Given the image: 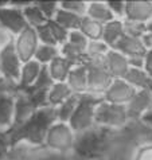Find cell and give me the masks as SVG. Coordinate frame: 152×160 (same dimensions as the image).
<instances>
[{
    "mask_svg": "<svg viewBox=\"0 0 152 160\" xmlns=\"http://www.w3.org/2000/svg\"><path fill=\"white\" fill-rule=\"evenodd\" d=\"M37 30V34H38V38H39V42L41 44H50V46H58V43L54 38V34H53V30H51V26L50 23H44L43 26H39V27L35 28Z\"/></svg>",
    "mask_w": 152,
    "mask_h": 160,
    "instance_id": "d6a6232c",
    "label": "cell"
},
{
    "mask_svg": "<svg viewBox=\"0 0 152 160\" xmlns=\"http://www.w3.org/2000/svg\"><path fill=\"white\" fill-rule=\"evenodd\" d=\"M90 18L92 20H96L101 24H106L116 19L114 15L112 14L109 10L106 2H100V0H94V2H88V8H86V15Z\"/></svg>",
    "mask_w": 152,
    "mask_h": 160,
    "instance_id": "44dd1931",
    "label": "cell"
},
{
    "mask_svg": "<svg viewBox=\"0 0 152 160\" xmlns=\"http://www.w3.org/2000/svg\"><path fill=\"white\" fill-rule=\"evenodd\" d=\"M79 31L88 38L89 42L92 41H101L102 31H104V24L98 23L96 20H92L90 18L84 16L79 24Z\"/></svg>",
    "mask_w": 152,
    "mask_h": 160,
    "instance_id": "d4e9b609",
    "label": "cell"
},
{
    "mask_svg": "<svg viewBox=\"0 0 152 160\" xmlns=\"http://www.w3.org/2000/svg\"><path fill=\"white\" fill-rule=\"evenodd\" d=\"M15 89H0V131L8 132L14 125Z\"/></svg>",
    "mask_w": 152,
    "mask_h": 160,
    "instance_id": "4fadbf2b",
    "label": "cell"
},
{
    "mask_svg": "<svg viewBox=\"0 0 152 160\" xmlns=\"http://www.w3.org/2000/svg\"><path fill=\"white\" fill-rule=\"evenodd\" d=\"M22 61L15 50L14 41L0 48V78L16 89L22 72Z\"/></svg>",
    "mask_w": 152,
    "mask_h": 160,
    "instance_id": "8992f818",
    "label": "cell"
},
{
    "mask_svg": "<svg viewBox=\"0 0 152 160\" xmlns=\"http://www.w3.org/2000/svg\"><path fill=\"white\" fill-rule=\"evenodd\" d=\"M75 137L77 133L68 122L55 121L47 132L42 149L57 155H73Z\"/></svg>",
    "mask_w": 152,
    "mask_h": 160,
    "instance_id": "3957f363",
    "label": "cell"
},
{
    "mask_svg": "<svg viewBox=\"0 0 152 160\" xmlns=\"http://www.w3.org/2000/svg\"><path fill=\"white\" fill-rule=\"evenodd\" d=\"M85 65L88 66V93L102 97L113 78L105 69L102 61L86 62Z\"/></svg>",
    "mask_w": 152,
    "mask_h": 160,
    "instance_id": "52a82bcc",
    "label": "cell"
},
{
    "mask_svg": "<svg viewBox=\"0 0 152 160\" xmlns=\"http://www.w3.org/2000/svg\"><path fill=\"white\" fill-rule=\"evenodd\" d=\"M151 106H152V92L137 90L136 94L132 97V100L125 105L131 122L132 121L139 122V120L144 116Z\"/></svg>",
    "mask_w": 152,
    "mask_h": 160,
    "instance_id": "9a60e30c",
    "label": "cell"
},
{
    "mask_svg": "<svg viewBox=\"0 0 152 160\" xmlns=\"http://www.w3.org/2000/svg\"><path fill=\"white\" fill-rule=\"evenodd\" d=\"M74 93L71 92V89L69 88V85L66 82H54L50 89L47 92V102H48V106L51 108H57L61 104L70 98Z\"/></svg>",
    "mask_w": 152,
    "mask_h": 160,
    "instance_id": "cb8c5ba5",
    "label": "cell"
},
{
    "mask_svg": "<svg viewBox=\"0 0 152 160\" xmlns=\"http://www.w3.org/2000/svg\"><path fill=\"white\" fill-rule=\"evenodd\" d=\"M139 124H140L143 128H145L147 131L152 132V106L147 110V113L144 114V116L139 120Z\"/></svg>",
    "mask_w": 152,
    "mask_h": 160,
    "instance_id": "f35d334b",
    "label": "cell"
},
{
    "mask_svg": "<svg viewBox=\"0 0 152 160\" xmlns=\"http://www.w3.org/2000/svg\"><path fill=\"white\" fill-rule=\"evenodd\" d=\"M89 41L79 30L71 31L69 34L68 42L59 47L61 55L71 61L74 65L86 63V48Z\"/></svg>",
    "mask_w": 152,
    "mask_h": 160,
    "instance_id": "ba28073f",
    "label": "cell"
},
{
    "mask_svg": "<svg viewBox=\"0 0 152 160\" xmlns=\"http://www.w3.org/2000/svg\"><path fill=\"white\" fill-rule=\"evenodd\" d=\"M144 42L148 46V48H152V20L145 26V35H144Z\"/></svg>",
    "mask_w": 152,
    "mask_h": 160,
    "instance_id": "60d3db41",
    "label": "cell"
},
{
    "mask_svg": "<svg viewBox=\"0 0 152 160\" xmlns=\"http://www.w3.org/2000/svg\"><path fill=\"white\" fill-rule=\"evenodd\" d=\"M105 69L108 70V73L112 75V78H124L125 74L129 70V61L124 54H121L120 51L110 48L106 52V55L102 59Z\"/></svg>",
    "mask_w": 152,
    "mask_h": 160,
    "instance_id": "e0dca14e",
    "label": "cell"
},
{
    "mask_svg": "<svg viewBox=\"0 0 152 160\" xmlns=\"http://www.w3.org/2000/svg\"><path fill=\"white\" fill-rule=\"evenodd\" d=\"M61 55V50L57 46H50V44H39L37 54H35V61H38L42 66H48L57 57Z\"/></svg>",
    "mask_w": 152,
    "mask_h": 160,
    "instance_id": "f1b7e54d",
    "label": "cell"
},
{
    "mask_svg": "<svg viewBox=\"0 0 152 160\" xmlns=\"http://www.w3.org/2000/svg\"><path fill=\"white\" fill-rule=\"evenodd\" d=\"M136 89L131 86L124 78H116L102 94V100L116 105H127L136 94Z\"/></svg>",
    "mask_w": 152,
    "mask_h": 160,
    "instance_id": "8fae6325",
    "label": "cell"
},
{
    "mask_svg": "<svg viewBox=\"0 0 152 160\" xmlns=\"http://www.w3.org/2000/svg\"><path fill=\"white\" fill-rule=\"evenodd\" d=\"M129 160H152V139L143 140L133 147Z\"/></svg>",
    "mask_w": 152,
    "mask_h": 160,
    "instance_id": "4dcf8cb0",
    "label": "cell"
},
{
    "mask_svg": "<svg viewBox=\"0 0 152 160\" xmlns=\"http://www.w3.org/2000/svg\"><path fill=\"white\" fill-rule=\"evenodd\" d=\"M144 70L152 77V48L147 51V54L144 57Z\"/></svg>",
    "mask_w": 152,
    "mask_h": 160,
    "instance_id": "ab89813d",
    "label": "cell"
},
{
    "mask_svg": "<svg viewBox=\"0 0 152 160\" xmlns=\"http://www.w3.org/2000/svg\"><path fill=\"white\" fill-rule=\"evenodd\" d=\"M57 121L55 109L51 106L42 108L34 113V116L27 120L20 127L8 131L12 149L15 148H30L42 149L44 139L50 127Z\"/></svg>",
    "mask_w": 152,
    "mask_h": 160,
    "instance_id": "6da1fadb",
    "label": "cell"
},
{
    "mask_svg": "<svg viewBox=\"0 0 152 160\" xmlns=\"http://www.w3.org/2000/svg\"><path fill=\"white\" fill-rule=\"evenodd\" d=\"M78 104V96L77 94H73L70 98L66 100L63 104H61L59 106H57L55 109V118L57 121L59 122H68L70 121L71 116H73L74 110H75V106Z\"/></svg>",
    "mask_w": 152,
    "mask_h": 160,
    "instance_id": "4316f807",
    "label": "cell"
},
{
    "mask_svg": "<svg viewBox=\"0 0 152 160\" xmlns=\"http://www.w3.org/2000/svg\"><path fill=\"white\" fill-rule=\"evenodd\" d=\"M101 98L102 97L90 94V93L78 96V104L69 121L70 128L75 133H81L96 127V108L100 104Z\"/></svg>",
    "mask_w": 152,
    "mask_h": 160,
    "instance_id": "277c9868",
    "label": "cell"
},
{
    "mask_svg": "<svg viewBox=\"0 0 152 160\" xmlns=\"http://www.w3.org/2000/svg\"><path fill=\"white\" fill-rule=\"evenodd\" d=\"M59 7L62 10L73 12L78 16H85L86 15L88 2H85V0H65V2H59Z\"/></svg>",
    "mask_w": 152,
    "mask_h": 160,
    "instance_id": "1f68e13d",
    "label": "cell"
},
{
    "mask_svg": "<svg viewBox=\"0 0 152 160\" xmlns=\"http://www.w3.org/2000/svg\"><path fill=\"white\" fill-rule=\"evenodd\" d=\"M124 79L136 90H149L152 92V77L144 69L129 68Z\"/></svg>",
    "mask_w": 152,
    "mask_h": 160,
    "instance_id": "603a6c76",
    "label": "cell"
},
{
    "mask_svg": "<svg viewBox=\"0 0 152 160\" xmlns=\"http://www.w3.org/2000/svg\"><path fill=\"white\" fill-rule=\"evenodd\" d=\"M12 147L10 141V135L6 131H0V160H10Z\"/></svg>",
    "mask_w": 152,
    "mask_h": 160,
    "instance_id": "d590c367",
    "label": "cell"
},
{
    "mask_svg": "<svg viewBox=\"0 0 152 160\" xmlns=\"http://www.w3.org/2000/svg\"><path fill=\"white\" fill-rule=\"evenodd\" d=\"M23 14H24V18L27 20V24L30 27H34L37 28L39 26H43L44 23H47V19L46 16L42 14V11L39 10V7L37 6L35 2H31L27 7L23 10Z\"/></svg>",
    "mask_w": 152,
    "mask_h": 160,
    "instance_id": "83f0119b",
    "label": "cell"
},
{
    "mask_svg": "<svg viewBox=\"0 0 152 160\" xmlns=\"http://www.w3.org/2000/svg\"><path fill=\"white\" fill-rule=\"evenodd\" d=\"M39 44L41 42H39L37 30L30 26H27L22 32L14 37V46L22 63H27L35 58Z\"/></svg>",
    "mask_w": 152,
    "mask_h": 160,
    "instance_id": "9c48e42d",
    "label": "cell"
},
{
    "mask_svg": "<svg viewBox=\"0 0 152 160\" xmlns=\"http://www.w3.org/2000/svg\"><path fill=\"white\" fill-rule=\"evenodd\" d=\"M117 133L116 131L97 125L77 133L73 158L75 160H102L110 156V148Z\"/></svg>",
    "mask_w": 152,
    "mask_h": 160,
    "instance_id": "7a4b0ae2",
    "label": "cell"
},
{
    "mask_svg": "<svg viewBox=\"0 0 152 160\" xmlns=\"http://www.w3.org/2000/svg\"><path fill=\"white\" fill-rule=\"evenodd\" d=\"M66 83L71 89V92L77 96L88 93V66L75 65L68 77Z\"/></svg>",
    "mask_w": 152,
    "mask_h": 160,
    "instance_id": "d6986e66",
    "label": "cell"
},
{
    "mask_svg": "<svg viewBox=\"0 0 152 160\" xmlns=\"http://www.w3.org/2000/svg\"><path fill=\"white\" fill-rule=\"evenodd\" d=\"M42 151V153H39L35 156L34 160H75L73 158V155H57V153H51V152H46Z\"/></svg>",
    "mask_w": 152,
    "mask_h": 160,
    "instance_id": "74e56055",
    "label": "cell"
},
{
    "mask_svg": "<svg viewBox=\"0 0 152 160\" xmlns=\"http://www.w3.org/2000/svg\"><path fill=\"white\" fill-rule=\"evenodd\" d=\"M82 18L84 16H78V15L73 14V12L62 10L59 7V10H58L57 15L54 18V22H57L61 27H63L65 30H68L69 32H71V31L79 30V24H81Z\"/></svg>",
    "mask_w": 152,
    "mask_h": 160,
    "instance_id": "484cf974",
    "label": "cell"
},
{
    "mask_svg": "<svg viewBox=\"0 0 152 160\" xmlns=\"http://www.w3.org/2000/svg\"><path fill=\"white\" fill-rule=\"evenodd\" d=\"M74 66L75 65L71 61L65 58L63 55H59L47 66V69H48V73H50L54 82H66L71 69H73Z\"/></svg>",
    "mask_w": 152,
    "mask_h": 160,
    "instance_id": "7402d4cb",
    "label": "cell"
},
{
    "mask_svg": "<svg viewBox=\"0 0 152 160\" xmlns=\"http://www.w3.org/2000/svg\"><path fill=\"white\" fill-rule=\"evenodd\" d=\"M39 110L37 105L33 102V100L26 94L24 92H16V98H15V116H14V125L11 129L20 127L24 124L27 120H30L34 116V113ZM10 129V131H11Z\"/></svg>",
    "mask_w": 152,
    "mask_h": 160,
    "instance_id": "2e32d148",
    "label": "cell"
},
{
    "mask_svg": "<svg viewBox=\"0 0 152 160\" xmlns=\"http://www.w3.org/2000/svg\"><path fill=\"white\" fill-rule=\"evenodd\" d=\"M109 10L112 11V14L114 15L116 19H123L125 15V2H120V0H109L106 2Z\"/></svg>",
    "mask_w": 152,
    "mask_h": 160,
    "instance_id": "8d00e7d4",
    "label": "cell"
},
{
    "mask_svg": "<svg viewBox=\"0 0 152 160\" xmlns=\"http://www.w3.org/2000/svg\"><path fill=\"white\" fill-rule=\"evenodd\" d=\"M102 160H121V159H119V158H114V156H108V158H105V159H102Z\"/></svg>",
    "mask_w": 152,
    "mask_h": 160,
    "instance_id": "b9f144b4",
    "label": "cell"
},
{
    "mask_svg": "<svg viewBox=\"0 0 152 160\" xmlns=\"http://www.w3.org/2000/svg\"><path fill=\"white\" fill-rule=\"evenodd\" d=\"M110 48L102 41H92L89 42L86 48V62L102 61Z\"/></svg>",
    "mask_w": 152,
    "mask_h": 160,
    "instance_id": "f546056e",
    "label": "cell"
},
{
    "mask_svg": "<svg viewBox=\"0 0 152 160\" xmlns=\"http://www.w3.org/2000/svg\"><path fill=\"white\" fill-rule=\"evenodd\" d=\"M53 85H54V81H53L50 73H48L47 66H42V70L38 75V79L35 82V85L31 89H38V90H48Z\"/></svg>",
    "mask_w": 152,
    "mask_h": 160,
    "instance_id": "836d02e7",
    "label": "cell"
},
{
    "mask_svg": "<svg viewBox=\"0 0 152 160\" xmlns=\"http://www.w3.org/2000/svg\"><path fill=\"white\" fill-rule=\"evenodd\" d=\"M42 14L46 16L47 20H54L58 10H59V2H35Z\"/></svg>",
    "mask_w": 152,
    "mask_h": 160,
    "instance_id": "e575fe53",
    "label": "cell"
},
{
    "mask_svg": "<svg viewBox=\"0 0 152 160\" xmlns=\"http://www.w3.org/2000/svg\"><path fill=\"white\" fill-rule=\"evenodd\" d=\"M114 50L124 54L128 59H132V58H144L149 48L145 44L143 38H137V37H132V35L125 34L119 41V43L114 46Z\"/></svg>",
    "mask_w": 152,
    "mask_h": 160,
    "instance_id": "5bb4252c",
    "label": "cell"
},
{
    "mask_svg": "<svg viewBox=\"0 0 152 160\" xmlns=\"http://www.w3.org/2000/svg\"><path fill=\"white\" fill-rule=\"evenodd\" d=\"M124 20L127 23H149L152 20V0H128L125 2Z\"/></svg>",
    "mask_w": 152,
    "mask_h": 160,
    "instance_id": "7c38bea8",
    "label": "cell"
},
{
    "mask_svg": "<svg viewBox=\"0 0 152 160\" xmlns=\"http://www.w3.org/2000/svg\"><path fill=\"white\" fill-rule=\"evenodd\" d=\"M41 70H42V65L35 59L27 62V63H23L19 81H18L16 85V92H24L33 88L35 82H37Z\"/></svg>",
    "mask_w": 152,
    "mask_h": 160,
    "instance_id": "ac0fdd59",
    "label": "cell"
},
{
    "mask_svg": "<svg viewBox=\"0 0 152 160\" xmlns=\"http://www.w3.org/2000/svg\"><path fill=\"white\" fill-rule=\"evenodd\" d=\"M27 20L24 18L23 10L12 7L8 4L7 7L0 8V28L7 31L12 37H16L27 27Z\"/></svg>",
    "mask_w": 152,
    "mask_h": 160,
    "instance_id": "30bf717a",
    "label": "cell"
},
{
    "mask_svg": "<svg viewBox=\"0 0 152 160\" xmlns=\"http://www.w3.org/2000/svg\"><path fill=\"white\" fill-rule=\"evenodd\" d=\"M96 125L116 132H121L128 127L131 120L128 117L127 108L124 105H116L102 100L96 108Z\"/></svg>",
    "mask_w": 152,
    "mask_h": 160,
    "instance_id": "5b68a950",
    "label": "cell"
},
{
    "mask_svg": "<svg viewBox=\"0 0 152 160\" xmlns=\"http://www.w3.org/2000/svg\"><path fill=\"white\" fill-rule=\"evenodd\" d=\"M125 35V22L123 19H113L109 23L104 24L102 31V39L109 48H114L119 41Z\"/></svg>",
    "mask_w": 152,
    "mask_h": 160,
    "instance_id": "ffe728a7",
    "label": "cell"
}]
</instances>
